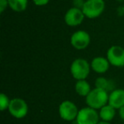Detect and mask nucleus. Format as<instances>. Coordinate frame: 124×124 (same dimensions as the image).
I'll return each mask as SVG.
<instances>
[{"mask_svg": "<svg viewBox=\"0 0 124 124\" xmlns=\"http://www.w3.org/2000/svg\"><path fill=\"white\" fill-rule=\"evenodd\" d=\"M86 104L88 107L95 110H100L108 104L109 94L106 90L94 88L86 97Z\"/></svg>", "mask_w": 124, "mask_h": 124, "instance_id": "nucleus-1", "label": "nucleus"}, {"mask_svg": "<svg viewBox=\"0 0 124 124\" xmlns=\"http://www.w3.org/2000/svg\"><path fill=\"white\" fill-rule=\"evenodd\" d=\"M91 70V66L86 60L82 58L76 59L71 65V74L73 78L78 80H85L88 77Z\"/></svg>", "mask_w": 124, "mask_h": 124, "instance_id": "nucleus-2", "label": "nucleus"}, {"mask_svg": "<svg viewBox=\"0 0 124 124\" xmlns=\"http://www.w3.org/2000/svg\"><path fill=\"white\" fill-rule=\"evenodd\" d=\"M105 8L104 0H86L82 7L85 17L95 19L102 15Z\"/></svg>", "mask_w": 124, "mask_h": 124, "instance_id": "nucleus-3", "label": "nucleus"}, {"mask_svg": "<svg viewBox=\"0 0 124 124\" xmlns=\"http://www.w3.org/2000/svg\"><path fill=\"white\" fill-rule=\"evenodd\" d=\"M8 110L13 117L16 119H22L26 117L28 113V105L22 99L15 98L10 100Z\"/></svg>", "mask_w": 124, "mask_h": 124, "instance_id": "nucleus-4", "label": "nucleus"}, {"mask_svg": "<svg viewBox=\"0 0 124 124\" xmlns=\"http://www.w3.org/2000/svg\"><path fill=\"white\" fill-rule=\"evenodd\" d=\"M59 115L64 121L71 122L77 119L79 110L77 105L70 100H65L59 105Z\"/></svg>", "mask_w": 124, "mask_h": 124, "instance_id": "nucleus-5", "label": "nucleus"}, {"mask_svg": "<svg viewBox=\"0 0 124 124\" xmlns=\"http://www.w3.org/2000/svg\"><path fill=\"white\" fill-rule=\"evenodd\" d=\"M100 115L95 109L91 107H84L78 111L77 116V124H98Z\"/></svg>", "mask_w": 124, "mask_h": 124, "instance_id": "nucleus-6", "label": "nucleus"}, {"mask_svg": "<svg viewBox=\"0 0 124 124\" xmlns=\"http://www.w3.org/2000/svg\"><path fill=\"white\" fill-rule=\"evenodd\" d=\"M106 58L111 66L122 67L124 66V48L118 45H113L107 50Z\"/></svg>", "mask_w": 124, "mask_h": 124, "instance_id": "nucleus-7", "label": "nucleus"}, {"mask_svg": "<svg viewBox=\"0 0 124 124\" xmlns=\"http://www.w3.org/2000/svg\"><path fill=\"white\" fill-rule=\"evenodd\" d=\"M70 41H71V46L74 48L78 50H83L89 45L91 38H90V35L86 31L79 30L72 33Z\"/></svg>", "mask_w": 124, "mask_h": 124, "instance_id": "nucleus-8", "label": "nucleus"}, {"mask_svg": "<svg viewBox=\"0 0 124 124\" xmlns=\"http://www.w3.org/2000/svg\"><path fill=\"white\" fill-rule=\"evenodd\" d=\"M85 16L80 8L72 7L66 11L65 15V23L69 26H78L83 23Z\"/></svg>", "mask_w": 124, "mask_h": 124, "instance_id": "nucleus-9", "label": "nucleus"}, {"mask_svg": "<svg viewBox=\"0 0 124 124\" xmlns=\"http://www.w3.org/2000/svg\"><path fill=\"white\" fill-rule=\"evenodd\" d=\"M110 62L107 60V58H104L101 56L95 57L91 61V69L93 71L99 74L105 73L110 68Z\"/></svg>", "mask_w": 124, "mask_h": 124, "instance_id": "nucleus-10", "label": "nucleus"}, {"mask_svg": "<svg viewBox=\"0 0 124 124\" xmlns=\"http://www.w3.org/2000/svg\"><path fill=\"white\" fill-rule=\"evenodd\" d=\"M108 104L113 106L116 110H119L124 105V89L117 88L110 92L109 94Z\"/></svg>", "mask_w": 124, "mask_h": 124, "instance_id": "nucleus-11", "label": "nucleus"}, {"mask_svg": "<svg viewBox=\"0 0 124 124\" xmlns=\"http://www.w3.org/2000/svg\"><path fill=\"white\" fill-rule=\"evenodd\" d=\"M99 115H100V118L102 121L105 122H109L112 121L116 116V109L110 105L107 104L105 106H103L99 111Z\"/></svg>", "mask_w": 124, "mask_h": 124, "instance_id": "nucleus-12", "label": "nucleus"}, {"mask_svg": "<svg viewBox=\"0 0 124 124\" xmlns=\"http://www.w3.org/2000/svg\"><path fill=\"white\" fill-rule=\"evenodd\" d=\"M90 84L85 80H78L75 84V91L78 95L83 97H86L91 91Z\"/></svg>", "mask_w": 124, "mask_h": 124, "instance_id": "nucleus-13", "label": "nucleus"}, {"mask_svg": "<svg viewBox=\"0 0 124 124\" xmlns=\"http://www.w3.org/2000/svg\"><path fill=\"white\" fill-rule=\"evenodd\" d=\"M95 88H100V89H104L108 91H113L116 89L114 87V83L111 80H108L105 78H102L100 77L95 80Z\"/></svg>", "mask_w": 124, "mask_h": 124, "instance_id": "nucleus-14", "label": "nucleus"}, {"mask_svg": "<svg viewBox=\"0 0 124 124\" xmlns=\"http://www.w3.org/2000/svg\"><path fill=\"white\" fill-rule=\"evenodd\" d=\"M9 6L16 12H22L26 10L28 5V0H8Z\"/></svg>", "mask_w": 124, "mask_h": 124, "instance_id": "nucleus-15", "label": "nucleus"}, {"mask_svg": "<svg viewBox=\"0 0 124 124\" xmlns=\"http://www.w3.org/2000/svg\"><path fill=\"white\" fill-rule=\"evenodd\" d=\"M10 100L9 99V97L7 96V94L2 93L0 94V110L2 111H4L5 110H7L10 104Z\"/></svg>", "mask_w": 124, "mask_h": 124, "instance_id": "nucleus-16", "label": "nucleus"}, {"mask_svg": "<svg viewBox=\"0 0 124 124\" xmlns=\"http://www.w3.org/2000/svg\"><path fill=\"white\" fill-rule=\"evenodd\" d=\"M7 6H9L8 0H0V13H3L6 9Z\"/></svg>", "mask_w": 124, "mask_h": 124, "instance_id": "nucleus-17", "label": "nucleus"}, {"mask_svg": "<svg viewBox=\"0 0 124 124\" xmlns=\"http://www.w3.org/2000/svg\"><path fill=\"white\" fill-rule=\"evenodd\" d=\"M50 0H32L35 5L37 6H44L49 3Z\"/></svg>", "mask_w": 124, "mask_h": 124, "instance_id": "nucleus-18", "label": "nucleus"}, {"mask_svg": "<svg viewBox=\"0 0 124 124\" xmlns=\"http://www.w3.org/2000/svg\"><path fill=\"white\" fill-rule=\"evenodd\" d=\"M119 116H120L121 119L124 121V105L119 109Z\"/></svg>", "mask_w": 124, "mask_h": 124, "instance_id": "nucleus-19", "label": "nucleus"}, {"mask_svg": "<svg viewBox=\"0 0 124 124\" xmlns=\"http://www.w3.org/2000/svg\"><path fill=\"white\" fill-rule=\"evenodd\" d=\"M98 124H110L109 122H105V121H101V122H99Z\"/></svg>", "mask_w": 124, "mask_h": 124, "instance_id": "nucleus-20", "label": "nucleus"}]
</instances>
